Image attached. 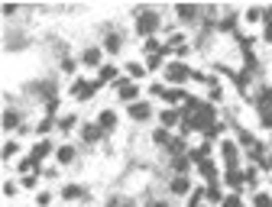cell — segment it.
Returning <instances> with one entry per match:
<instances>
[{
	"label": "cell",
	"instance_id": "obj_19",
	"mask_svg": "<svg viewBox=\"0 0 272 207\" xmlns=\"http://www.w3.org/2000/svg\"><path fill=\"white\" fill-rule=\"evenodd\" d=\"M178 116H182V110H162V123H166V126H172Z\"/></svg>",
	"mask_w": 272,
	"mask_h": 207
},
{
	"label": "cell",
	"instance_id": "obj_10",
	"mask_svg": "<svg viewBox=\"0 0 272 207\" xmlns=\"http://www.w3.org/2000/svg\"><path fill=\"white\" fill-rule=\"evenodd\" d=\"M98 123H100L104 133H114V130H117V114H114V110H104V114L98 116Z\"/></svg>",
	"mask_w": 272,
	"mask_h": 207
},
{
	"label": "cell",
	"instance_id": "obj_30",
	"mask_svg": "<svg viewBox=\"0 0 272 207\" xmlns=\"http://www.w3.org/2000/svg\"><path fill=\"white\" fill-rule=\"evenodd\" d=\"M262 168H272V152L266 156V165H262Z\"/></svg>",
	"mask_w": 272,
	"mask_h": 207
},
{
	"label": "cell",
	"instance_id": "obj_2",
	"mask_svg": "<svg viewBox=\"0 0 272 207\" xmlns=\"http://www.w3.org/2000/svg\"><path fill=\"white\" fill-rule=\"evenodd\" d=\"M220 156H224V165L236 172V165H240V146H236V142H230V140H224L220 142Z\"/></svg>",
	"mask_w": 272,
	"mask_h": 207
},
{
	"label": "cell",
	"instance_id": "obj_9",
	"mask_svg": "<svg viewBox=\"0 0 272 207\" xmlns=\"http://www.w3.org/2000/svg\"><path fill=\"white\" fill-rule=\"evenodd\" d=\"M117 94H120V100L136 104V84L133 81H117Z\"/></svg>",
	"mask_w": 272,
	"mask_h": 207
},
{
	"label": "cell",
	"instance_id": "obj_3",
	"mask_svg": "<svg viewBox=\"0 0 272 207\" xmlns=\"http://www.w3.org/2000/svg\"><path fill=\"white\" fill-rule=\"evenodd\" d=\"M126 114H130V120H136V123H146L149 116H152V107H149L146 100H136V104L126 107Z\"/></svg>",
	"mask_w": 272,
	"mask_h": 207
},
{
	"label": "cell",
	"instance_id": "obj_25",
	"mask_svg": "<svg viewBox=\"0 0 272 207\" xmlns=\"http://www.w3.org/2000/svg\"><path fill=\"white\" fill-rule=\"evenodd\" d=\"M72 126H74V116H72V114L58 120V130H62V133H68V130H72Z\"/></svg>",
	"mask_w": 272,
	"mask_h": 207
},
{
	"label": "cell",
	"instance_id": "obj_20",
	"mask_svg": "<svg viewBox=\"0 0 272 207\" xmlns=\"http://www.w3.org/2000/svg\"><path fill=\"white\" fill-rule=\"evenodd\" d=\"M178 16L182 20H194L198 16V6H178Z\"/></svg>",
	"mask_w": 272,
	"mask_h": 207
},
{
	"label": "cell",
	"instance_id": "obj_17",
	"mask_svg": "<svg viewBox=\"0 0 272 207\" xmlns=\"http://www.w3.org/2000/svg\"><path fill=\"white\" fill-rule=\"evenodd\" d=\"M198 168H201V175H204V178H217V165L210 162V158H208V162H201Z\"/></svg>",
	"mask_w": 272,
	"mask_h": 207
},
{
	"label": "cell",
	"instance_id": "obj_28",
	"mask_svg": "<svg viewBox=\"0 0 272 207\" xmlns=\"http://www.w3.org/2000/svg\"><path fill=\"white\" fill-rule=\"evenodd\" d=\"M4 194H6V198H13V194H16V184H13V182H6V188H4Z\"/></svg>",
	"mask_w": 272,
	"mask_h": 207
},
{
	"label": "cell",
	"instance_id": "obj_27",
	"mask_svg": "<svg viewBox=\"0 0 272 207\" xmlns=\"http://www.w3.org/2000/svg\"><path fill=\"white\" fill-rule=\"evenodd\" d=\"M220 207H243V201H240V198H224Z\"/></svg>",
	"mask_w": 272,
	"mask_h": 207
},
{
	"label": "cell",
	"instance_id": "obj_8",
	"mask_svg": "<svg viewBox=\"0 0 272 207\" xmlns=\"http://www.w3.org/2000/svg\"><path fill=\"white\" fill-rule=\"evenodd\" d=\"M114 81H117V68L114 65H100V72H98V81H94V84H114Z\"/></svg>",
	"mask_w": 272,
	"mask_h": 207
},
{
	"label": "cell",
	"instance_id": "obj_31",
	"mask_svg": "<svg viewBox=\"0 0 272 207\" xmlns=\"http://www.w3.org/2000/svg\"><path fill=\"white\" fill-rule=\"evenodd\" d=\"M117 207H136V204H133V201H120Z\"/></svg>",
	"mask_w": 272,
	"mask_h": 207
},
{
	"label": "cell",
	"instance_id": "obj_5",
	"mask_svg": "<svg viewBox=\"0 0 272 207\" xmlns=\"http://www.w3.org/2000/svg\"><path fill=\"white\" fill-rule=\"evenodd\" d=\"M94 91H98V84H91V81H84V78H78V81L72 84V98H74V100H88Z\"/></svg>",
	"mask_w": 272,
	"mask_h": 207
},
{
	"label": "cell",
	"instance_id": "obj_29",
	"mask_svg": "<svg viewBox=\"0 0 272 207\" xmlns=\"http://www.w3.org/2000/svg\"><path fill=\"white\" fill-rule=\"evenodd\" d=\"M146 207H168V201H149Z\"/></svg>",
	"mask_w": 272,
	"mask_h": 207
},
{
	"label": "cell",
	"instance_id": "obj_26",
	"mask_svg": "<svg viewBox=\"0 0 272 207\" xmlns=\"http://www.w3.org/2000/svg\"><path fill=\"white\" fill-rule=\"evenodd\" d=\"M166 98H168V104H178V100H185V94H182V91H175V88H172V91H166Z\"/></svg>",
	"mask_w": 272,
	"mask_h": 207
},
{
	"label": "cell",
	"instance_id": "obj_13",
	"mask_svg": "<svg viewBox=\"0 0 272 207\" xmlns=\"http://www.w3.org/2000/svg\"><path fill=\"white\" fill-rule=\"evenodd\" d=\"M81 62H84V65H100V49L98 46H88V49L81 52Z\"/></svg>",
	"mask_w": 272,
	"mask_h": 207
},
{
	"label": "cell",
	"instance_id": "obj_4",
	"mask_svg": "<svg viewBox=\"0 0 272 207\" xmlns=\"http://www.w3.org/2000/svg\"><path fill=\"white\" fill-rule=\"evenodd\" d=\"M188 65H182V62H172V65L166 68V78L172 81V84H185V78H188Z\"/></svg>",
	"mask_w": 272,
	"mask_h": 207
},
{
	"label": "cell",
	"instance_id": "obj_24",
	"mask_svg": "<svg viewBox=\"0 0 272 207\" xmlns=\"http://www.w3.org/2000/svg\"><path fill=\"white\" fill-rule=\"evenodd\" d=\"M126 74H130V78H142L146 68H142V65H126Z\"/></svg>",
	"mask_w": 272,
	"mask_h": 207
},
{
	"label": "cell",
	"instance_id": "obj_11",
	"mask_svg": "<svg viewBox=\"0 0 272 207\" xmlns=\"http://www.w3.org/2000/svg\"><path fill=\"white\" fill-rule=\"evenodd\" d=\"M204 201H210V204H224V194H220V188H217V182H210L208 188H204Z\"/></svg>",
	"mask_w": 272,
	"mask_h": 207
},
{
	"label": "cell",
	"instance_id": "obj_16",
	"mask_svg": "<svg viewBox=\"0 0 272 207\" xmlns=\"http://www.w3.org/2000/svg\"><path fill=\"white\" fill-rule=\"evenodd\" d=\"M152 142H156V146H168V142H172L168 130H166V126H162V130H156V133H152Z\"/></svg>",
	"mask_w": 272,
	"mask_h": 207
},
{
	"label": "cell",
	"instance_id": "obj_14",
	"mask_svg": "<svg viewBox=\"0 0 272 207\" xmlns=\"http://www.w3.org/2000/svg\"><path fill=\"white\" fill-rule=\"evenodd\" d=\"M16 126H20V114H16L13 107H6V116H4V130H6V133H13Z\"/></svg>",
	"mask_w": 272,
	"mask_h": 207
},
{
	"label": "cell",
	"instance_id": "obj_1",
	"mask_svg": "<svg viewBox=\"0 0 272 207\" xmlns=\"http://www.w3.org/2000/svg\"><path fill=\"white\" fill-rule=\"evenodd\" d=\"M133 16H136V32H140V36H152V32L159 30V13L149 10V6H136Z\"/></svg>",
	"mask_w": 272,
	"mask_h": 207
},
{
	"label": "cell",
	"instance_id": "obj_23",
	"mask_svg": "<svg viewBox=\"0 0 272 207\" xmlns=\"http://www.w3.org/2000/svg\"><path fill=\"white\" fill-rule=\"evenodd\" d=\"M253 207H272V198L269 194H256L253 198Z\"/></svg>",
	"mask_w": 272,
	"mask_h": 207
},
{
	"label": "cell",
	"instance_id": "obj_18",
	"mask_svg": "<svg viewBox=\"0 0 272 207\" xmlns=\"http://www.w3.org/2000/svg\"><path fill=\"white\" fill-rule=\"evenodd\" d=\"M162 55H166V49L152 52V55H149V58H146V68H159V65H162Z\"/></svg>",
	"mask_w": 272,
	"mask_h": 207
},
{
	"label": "cell",
	"instance_id": "obj_12",
	"mask_svg": "<svg viewBox=\"0 0 272 207\" xmlns=\"http://www.w3.org/2000/svg\"><path fill=\"white\" fill-rule=\"evenodd\" d=\"M74 156H78V149H74V146H62V149L56 152L58 165H72V162H74Z\"/></svg>",
	"mask_w": 272,
	"mask_h": 207
},
{
	"label": "cell",
	"instance_id": "obj_7",
	"mask_svg": "<svg viewBox=\"0 0 272 207\" xmlns=\"http://www.w3.org/2000/svg\"><path fill=\"white\" fill-rule=\"evenodd\" d=\"M168 191H172V194H188V191H192L188 175H172L168 178Z\"/></svg>",
	"mask_w": 272,
	"mask_h": 207
},
{
	"label": "cell",
	"instance_id": "obj_15",
	"mask_svg": "<svg viewBox=\"0 0 272 207\" xmlns=\"http://www.w3.org/2000/svg\"><path fill=\"white\" fill-rule=\"evenodd\" d=\"M84 194H88V191L81 188V184H68V188L62 191V198H65V201H74V198H84Z\"/></svg>",
	"mask_w": 272,
	"mask_h": 207
},
{
	"label": "cell",
	"instance_id": "obj_21",
	"mask_svg": "<svg viewBox=\"0 0 272 207\" xmlns=\"http://www.w3.org/2000/svg\"><path fill=\"white\" fill-rule=\"evenodd\" d=\"M16 152H20V146H16V142L10 140V142H6V146H4V158H6V162H10V158L16 156Z\"/></svg>",
	"mask_w": 272,
	"mask_h": 207
},
{
	"label": "cell",
	"instance_id": "obj_6",
	"mask_svg": "<svg viewBox=\"0 0 272 207\" xmlns=\"http://www.w3.org/2000/svg\"><path fill=\"white\" fill-rule=\"evenodd\" d=\"M104 130H100V123H84V126H81V140L84 142H100L104 140Z\"/></svg>",
	"mask_w": 272,
	"mask_h": 207
},
{
	"label": "cell",
	"instance_id": "obj_22",
	"mask_svg": "<svg viewBox=\"0 0 272 207\" xmlns=\"http://www.w3.org/2000/svg\"><path fill=\"white\" fill-rule=\"evenodd\" d=\"M46 152H49V142H39V146H36V149H32V152H30V156H32V158H36V162H39V158H42Z\"/></svg>",
	"mask_w": 272,
	"mask_h": 207
}]
</instances>
